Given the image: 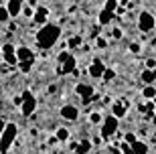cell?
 <instances>
[{"label": "cell", "instance_id": "7402d4cb", "mask_svg": "<svg viewBox=\"0 0 156 154\" xmlns=\"http://www.w3.org/2000/svg\"><path fill=\"white\" fill-rule=\"evenodd\" d=\"M89 122H91V124H99V122H101V114H99V112H91Z\"/></svg>", "mask_w": 156, "mask_h": 154}, {"label": "cell", "instance_id": "8992f818", "mask_svg": "<svg viewBox=\"0 0 156 154\" xmlns=\"http://www.w3.org/2000/svg\"><path fill=\"white\" fill-rule=\"evenodd\" d=\"M61 118H65V120H69V122H75L77 118H79V109L75 108V106H63L61 108Z\"/></svg>", "mask_w": 156, "mask_h": 154}, {"label": "cell", "instance_id": "4fadbf2b", "mask_svg": "<svg viewBox=\"0 0 156 154\" xmlns=\"http://www.w3.org/2000/svg\"><path fill=\"white\" fill-rule=\"evenodd\" d=\"M132 152H134V154H148V144L136 140V142L132 144Z\"/></svg>", "mask_w": 156, "mask_h": 154}, {"label": "cell", "instance_id": "30bf717a", "mask_svg": "<svg viewBox=\"0 0 156 154\" xmlns=\"http://www.w3.org/2000/svg\"><path fill=\"white\" fill-rule=\"evenodd\" d=\"M6 10H8V16H18L23 12V2L20 0H10L8 6H6Z\"/></svg>", "mask_w": 156, "mask_h": 154}, {"label": "cell", "instance_id": "44dd1931", "mask_svg": "<svg viewBox=\"0 0 156 154\" xmlns=\"http://www.w3.org/2000/svg\"><path fill=\"white\" fill-rule=\"evenodd\" d=\"M101 77H104L105 81H112V79H114V77H116V71H114V69H105V71H104V75H101Z\"/></svg>", "mask_w": 156, "mask_h": 154}, {"label": "cell", "instance_id": "ba28073f", "mask_svg": "<svg viewBox=\"0 0 156 154\" xmlns=\"http://www.w3.org/2000/svg\"><path fill=\"white\" fill-rule=\"evenodd\" d=\"M16 59H18V63H24V61H33L35 55H33V51H30L29 47H18L16 49Z\"/></svg>", "mask_w": 156, "mask_h": 154}, {"label": "cell", "instance_id": "52a82bcc", "mask_svg": "<svg viewBox=\"0 0 156 154\" xmlns=\"http://www.w3.org/2000/svg\"><path fill=\"white\" fill-rule=\"evenodd\" d=\"M104 71H105V65L101 61H93L91 65H89V75H91L93 79H99V77L104 75Z\"/></svg>", "mask_w": 156, "mask_h": 154}, {"label": "cell", "instance_id": "83f0119b", "mask_svg": "<svg viewBox=\"0 0 156 154\" xmlns=\"http://www.w3.org/2000/svg\"><path fill=\"white\" fill-rule=\"evenodd\" d=\"M95 45H98L99 49H105V47H108V43H105V39H101V37H98V41H95Z\"/></svg>", "mask_w": 156, "mask_h": 154}, {"label": "cell", "instance_id": "74e56055", "mask_svg": "<svg viewBox=\"0 0 156 154\" xmlns=\"http://www.w3.org/2000/svg\"><path fill=\"white\" fill-rule=\"evenodd\" d=\"M112 154H120V150H118V148H114V150H112Z\"/></svg>", "mask_w": 156, "mask_h": 154}, {"label": "cell", "instance_id": "3957f363", "mask_svg": "<svg viewBox=\"0 0 156 154\" xmlns=\"http://www.w3.org/2000/svg\"><path fill=\"white\" fill-rule=\"evenodd\" d=\"M154 27H156L154 16H152L150 12H146V10H144V12H142V14L138 16V29L142 30V33H150Z\"/></svg>", "mask_w": 156, "mask_h": 154}, {"label": "cell", "instance_id": "e575fe53", "mask_svg": "<svg viewBox=\"0 0 156 154\" xmlns=\"http://www.w3.org/2000/svg\"><path fill=\"white\" fill-rule=\"evenodd\" d=\"M112 37H116V39H122V30H120V29H114V30H112Z\"/></svg>", "mask_w": 156, "mask_h": 154}, {"label": "cell", "instance_id": "d6986e66", "mask_svg": "<svg viewBox=\"0 0 156 154\" xmlns=\"http://www.w3.org/2000/svg\"><path fill=\"white\" fill-rule=\"evenodd\" d=\"M142 95H144L146 99H154V97H156V87L146 85V87H144V91H142Z\"/></svg>", "mask_w": 156, "mask_h": 154}, {"label": "cell", "instance_id": "9c48e42d", "mask_svg": "<svg viewBox=\"0 0 156 154\" xmlns=\"http://www.w3.org/2000/svg\"><path fill=\"white\" fill-rule=\"evenodd\" d=\"M75 91H77V95H79L81 99H89V97L93 95V87L87 85V83H79V85L75 87Z\"/></svg>", "mask_w": 156, "mask_h": 154}, {"label": "cell", "instance_id": "ffe728a7", "mask_svg": "<svg viewBox=\"0 0 156 154\" xmlns=\"http://www.w3.org/2000/svg\"><path fill=\"white\" fill-rule=\"evenodd\" d=\"M116 8H118V0H108L104 6V10H108V12H114Z\"/></svg>", "mask_w": 156, "mask_h": 154}, {"label": "cell", "instance_id": "603a6c76", "mask_svg": "<svg viewBox=\"0 0 156 154\" xmlns=\"http://www.w3.org/2000/svg\"><path fill=\"white\" fill-rule=\"evenodd\" d=\"M8 10H6V6H0V23H6L8 20Z\"/></svg>", "mask_w": 156, "mask_h": 154}, {"label": "cell", "instance_id": "f1b7e54d", "mask_svg": "<svg viewBox=\"0 0 156 154\" xmlns=\"http://www.w3.org/2000/svg\"><path fill=\"white\" fill-rule=\"evenodd\" d=\"M67 59H69V53H67V51H61V53H59V61H61V63H65Z\"/></svg>", "mask_w": 156, "mask_h": 154}, {"label": "cell", "instance_id": "836d02e7", "mask_svg": "<svg viewBox=\"0 0 156 154\" xmlns=\"http://www.w3.org/2000/svg\"><path fill=\"white\" fill-rule=\"evenodd\" d=\"M130 51L132 53H140V45L138 43H132V45H130Z\"/></svg>", "mask_w": 156, "mask_h": 154}, {"label": "cell", "instance_id": "cb8c5ba5", "mask_svg": "<svg viewBox=\"0 0 156 154\" xmlns=\"http://www.w3.org/2000/svg\"><path fill=\"white\" fill-rule=\"evenodd\" d=\"M18 67H20V71H24V73H29L30 67H33V61H24V63H18Z\"/></svg>", "mask_w": 156, "mask_h": 154}, {"label": "cell", "instance_id": "f546056e", "mask_svg": "<svg viewBox=\"0 0 156 154\" xmlns=\"http://www.w3.org/2000/svg\"><path fill=\"white\" fill-rule=\"evenodd\" d=\"M81 43V37H73V39L69 41V47H77Z\"/></svg>", "mask_w": 156, "mask_h": 154}, {"label": "cell", "instance_id": "d4e9b609", "mask_svg": "<svg viewBox=\"0 0 156 154\" xmlns=\"http://www.w3.org/2000/svg\"><path fill=\"white\" fill-rule=\"evenodd\" d=\"M2 53H4V57L6 55H12V53H14V47H12L10 43H6V45H2Z\"/></svg>", "mask_w": 156, "mask_h": 154}, {"label": "cell", "instance_id": "e0dca14e", "mask_svg": "<svg viewBox=\"0 0 156 154\" xmlns=\"http://www.w3.org/2000/svg\"><path fill=\"white\" fill-rule=\"evenodd\" d=\"M112 18H114V12H108V10H101V12H99V24L112 23Z\"/></svg>", "mask_w": 156, "mask_h": 154}, {"label": "cell", "instance_id": "4316f807", "mask_svg": "<svg viewBox=\"0 0 156 154\" xmlns=\"http://www.w3.org/2000/svg\"><path fill=\"white\" fill-rule=\"evenodd\" d=\"M124 142L132 146V144L136 142V134H134V132H128V134H126V140H124Z\"/></svg>", "mask_w": 156, "mask_h": 154}, {"label": "cell", "instance_id": "7c38bea8", "mask_svg": "<svg viewBox=\"0 0 156 154\" xmlns=\"http://www.w3.org/2000/svg\"><path fill=\"white\" fill-rule=\"evenodd\" d=\"M33 20H35L37 24H43V27H45L47 24V8H39V10L33 14Z\"/></svg>", "mask_w": 156, "mask_h": 154}, {"label": "cell", "instance_id": "7a4b0ae2", "mask_svg": "<svg viewBox=\"0 0 156 154\" xmlns=\"http://www.w3.org/2000/svg\"><path fill=\"white\" fill-rule=\"evenodd\" d=\"M16 134H18V128H16V124H6V128H4V132L0 134V152L2 154H6L8 152V148L12 146V142H14V138H16Z\"/></svg>", "mask_w": 156, "mask_h": 154}, {"label": "cell", "instance_id": "9a60e30c", "mask_svg": "<svg viewBox=\"0 0 156 154\" xmlns=\"http://www.w3.org/2000/svg\"><path fill=\"white\" fill-rule=\"evenodd\" d=\"M112 112H114V118H116V120H120V118H124V116H126V108H124V106H122V103H114V108H112Z\"/></svg>", "mask_w": 156, "mask_h": 154}, {"label": "cell", "instance_id": "5bb4252c", "mask_svg": "<svg viewBox=\"0 0 156 154\" xmlns=\"http://www.w3.org/2000/svg\"><path fill=\"white\" fill-rule=\"evenodd\" d=\"M89 150H91V142L89 140L77 142V146H75V154H89Z\"/></svg>", "mask_w": 156, "mask_h": 154}, {"label": "cell", "instance_id": "2e32d148", "mask_svg": "<svg viewBox=\"0 0 156 154\" xmlns=\"http://www.w3.org/2000/svg\"><path fill=\"white\" fill-rule=\"evenodd\" d=\"M154 79H156V73L152 71V69H144V71H142V81H144L146 85H150Z\"/></svg>", "mask_w": 156, "mask_h": 154}, {"label": "cell", "instance_id": "d590c367", "mask_svg": "<svg viewBox=\"0 0 156 154\" xmlns=\"http://www.w3.org/2000/svg\"><path fill=\"white\" fill-rule=\"evenodd\" d=\"M4 128H6V122L2 120V118H0V134H2V132H4Z\"/></svg>", "mask_w": 156, "mask_h": 154}, {"label": "cell", "instance_id": "4dcf8cb0", "mask_svg": "<svg viewBox=\"0 0 156 154\" xmlns=\"http://www.w3.org/2000/svg\"><path fill=\"white\" fill-rule=\"evenodd\" d=\"M23 12H24V16H29V18L33 16V10H30V6H24V4H23Z\"/></svg>", "mask_w": 156, "mask_h": 154}, {"label": "cell", "instance_id": "277c9868", "mask_svg": "<svg viewBox=\"0 0 156 154\" xmlns=\"http://www.w3.org/2000/svg\"><path fill=\"white\" fill-rule=\"evenodd\" d=\"M20 109H23V116H30L37 109V99L33 97L30 91L23 93V106H20Z\"/></svg>", "mask_w": 156, "mask_h": 154}, {"label": "cell", "instance_id": "1f68e13d", "mask_svg": "<svg viewBox=\"0 0 156 154\" xmlns=\"http://www.w3.org/2000/svg\"><path fill=\"white\" fill-rule=\"evenodd\" d=\"M6 61L14 65V63H18V59H16V55H6Z\"/></svg>", "mask_w": 156, "mask_h": 154}, {"label": "cell", "instance_id": "8fae6325", "mask_svg": "<svg viewBox=\"0 0 156 154\" xmlns=\"http://www.w3.org/2000/svg\"><path fill=\"white\" fill-rule=\"evenodd\" d=\"M61 73H73L75 71V57L73 55H69V59L65 63H61V69H59Z\"/></svg>", "mask_w": 156, "mask_h": 154}, {"label": "cell", "instance_id": "484cf974", "mask_svg": "<svg viewBox=\"0 0 156 154\" xmlns=\"http://www.w3.org/2000/svg\"><path fill=\"white\" fill-rule=\"evenodd\" d=\"M120 150H122V154H134L132 152V146H130V144H126V142L120 144Z\"/></svg>", "mask_w": 156, "mask_h": 154}, {"label": "cell", "instance_id": "5b68a950", "mask_svg": "<svg viewBox=\"0 0 156 154\" xmlns=\"http://www.w3.org/2000/svg\"><path fill=\"white\" fill-rule=\"evenodd\" d=\"M118 132V120L114 116H108L104 120V126H101V138H110Z\"/></svg>", "mask_w": 156, "mask_h": 154}, {"label": "cell", "instance_id": "6da1fadb", "mask_svg": "<svg viewBox=\"0 0 156 154\" xmlns=\"http://www.w3.org/2000/svg\"><path fill=\"white\" fill-rule=\"evenodd\" d=\"M59 37H61V29H59L57 24L47 23L45 27L37 33V43H39L41 49H51V47L57 43Z\"/></svg>", "mask_w": 156, "mask_h": 154}, {"label": "cell", "instance_id": "ac0fdd59", "mask_svg": "<svg viewBox=\"0 0 156 154\" xmlns=\"http://www.w3.org/2000/svg\"><path fill=\"white\" fill-rule=\"evenodd\" d=\"M57 142H65V140H69V130L67 128H57Z\"/></svg>", "mask_w": 156, "mask_h": 154}, {"label": "cell", "instance_id": "8d00e7d4", "mask_svg": "<svg viewBox=\"0 0 156 154\" xmlns=\"http://www.w3.org/2000/svg\"><path fill=\"white\" fill-rule=\"evenodd\" d=\"M14 103H16V106H23V95H20V97H14Z\"/></svg>", "mask_w": 156, "mask_h": 154}, {"label": "cell", "instance_id": "d6a6232c", "mask_svg": "<svg viewBox=\"0 0 156 154\" xmlns=\"http://www.w3.org/2000/svg\"><path fill=\"white\" fill-rule=\"evenodd\" d=\"M146 67L154 71V67H156V61H154V59H148V61H146Z\"/></svg>", "mask_w": 156, "mask_h": 154}]
</instances>
